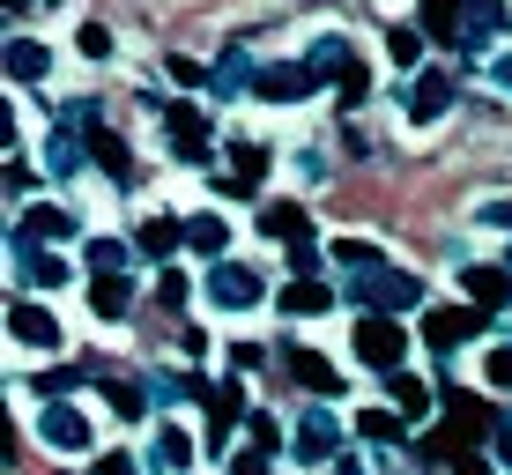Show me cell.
I'll use <instances>...</instances> for the list:
<instances>
[{"instance_id":"cell-27","label":"cell","mask_w":512,"mask_h":475,"mask_svg":"<svg viewBox=\"0 0 512 475\" xmlns=\"http://www.w3.org/2000/svg\"><path fill=\"white\" fill-rule=\"evenodd\" d=\"M253 67H245V52H223V60L216 67H208V90H216V97H238V90H253Z\"/></svg>"},{"instance_id":"cell-13","label":"cell","mask_w":512,"mask_h":475,"mask_svg":"<svg viewBox=\"0 0 512 475\" xmlns=\"http://www.w3.org/2000/svg\"><path fill=\"white\" fill-rule=\"evenodd\" d=\"M453 112V75H416L409 82V127H438Z\"/></svg>"},{"instance_id":"cell-7","label":"cell","mask_w":512,"mask_h":475,"mask_svg":"<svg viewBox=\"0 0 512 475\" xmlns=\"http://www.w3.org/2000/svg\"><path fill=\"white\" fill-rule=\"evenodd\" d=\"M349 305H364V312H416L423 283L409 268H372V275H349Z\"/></svg>"},{"instance_id":"cell-5","label":"cell","mask_w":512,"mask_h":475,"mask_svg":"<svg viewBox=\"0 0 512 475\" xmlns=\"http://www.w3.org/2000/svg\"><path fill=\"white\" fill-rule=\"evenodd\" d=\"M141 468L149 475H193L201 468V438H193L186 416H156L149 438H141Z\"/></svg>"},{"instance_id":"cell-11","label":"cell","mask_w":512,"mask_h":475,"mask_svg":"<svg viewBox=\"0 0 512 475\" xmlns=\"http://www.w3.org/2000/svg\"><path fill=\"white\" fill-rule=\"evenodd\" d=\"M505 23H512L505 0H461V45L468 52H490V45L505 38Z\"/></svg>"},{"instance_id":"cell-10","label":"cell","mask_w":512,"mask_h":475,"mask_svg":"<svg viewBox=\"0 0 512 475\" xmlns=\"http://www.w3.org/2000/svg\"><path fill=\"white\" fill-rule=\"evenodd\" d=\"M290 379L305 386V394H320V401H342V394H349L342 364H334V357H320V349H290Z\"/></svg>"},{"instance_id":"cell-39","label":"cell","mask_w":512,"mask_h":475,"mask_svg":"<svg viewBox=\"0 0 512 475\" xmlns=\"http://www.w3.org/2000/svg\"><path fill=\"white\" fill-rule=\"evenodd\" d=\"M490 82H498V90H512V52H498V60H490Z\"/></svg>"},{"instance_id":"cell-42","label":"cell","mask_w":512,"mask_h":475,"mask_svg":"<svg viewBox=\"0 0 512 475\" xmlns=\"http://www.w3.org/2000/svg\"><path fill=\"white\" fill-rule=\"evenodd\" d=\"M8 8H30V0H8Z\"/></svg>"},{"instance_id":"cell-34","label":"cell","mask_w":512,"mask_h":475,"mask_svg":"<svg viewBox=\"0 0 512 475\" xmlns=\"http://www.w3.org/2000/svg\"><path fill=\"white\" fill-rule=\"evenodd\" d=\"M156 297H164V312H186V297H193V283H186L179 268H164V275H156Z\"/></svg>"},{"instance_id":"cell-35","label":"cell","mask_w":512,"mask_h":475,"mask_svg":"<svg viewBox=\"0 0 512 475\" xmlns=\"http://www.w3.org/2000/svg\"><path fill=\"white\" fill-rule=\"evenodd\" d=\"M364 97H372V67L357 60V67H349V75H342V104H349V112H357Z\"/></svg>"},{"instance_id":"cell-38","label":"cell","mask_w":512,"mask_h":475,"mask_svg":"<svg viewBox=\"0 0 512 475\" xmlns=\"http://www.w3.org/2000/svg\"><path fill=\"white\" fill-rule=\"evenodd\" d=\"M171 82H179V90H193V82H201V60H186V52H171Z\"/></svg>"},{"instance_id":"cell-21","label":"cell","mask_w":512,"mask_h":475,"mask_svg":"<svg viewBox=\"0 0 512 475\" xmlns=\"http://www.w3.org/2000/svg\"><path fill=\"white\" fill-rule=\"evenodd\" d=\"M379 386H386V401H394V409L409 416V424H423V416H431V386H423L416 372H386Z\"/></svg>"},{"instance_id":"cell-4","label":"cell","mask_w":512,"mask_h":475,"mask_svg":"<svg viewBox=\"0 0 512 475\" xmlns=\"http://www.w3.org/2000/svg\"><path fill=\"white\" fill-rule=\"evenodd\" d=\"M349 357L372 379L401 372V364H409V327H401V312H364V320L349 327Z\"/></svg>"},{"instance_id":"cell-32","label":"cell","mask_w":512,"mask_h":475,"mask_svg":"<svg viewBox=\"0 0 512 475\" xmlns=\"http://www.w3.org/2000/svg\"><path fill=\"white\" fill-rule=\"evenodd\" d=\"M245 438H253L260 453H282V446H290V438H282V424H275L268 409H245Z\"/></svg>"},{"instance_id":"cell-2","label":"cell","mask_w":512,"mask_h":475,"mask_svg":"<svg viewBox=\"0 0 512 475\" xmlns=\"http://www.w3.org/2000/svg\"><path fill=\"white\" fill-rule=\"evenodd\" d=\"M201 305L216 312V320H253V312L275 305V297H268V275H260V268H245V260H208Z\"/></svg>"},{"instance_id":"cell-9","label":"cell","mask_w":512,"mask_h":475,"mask_svg":"<svg viewBox=\"0 0 512 475\" xmlns=\"http://www.w3.org/2000/svg\"><path fill=\"white\" fill-rule=\"evenodd\" d=\"M253 90L268 104H305L312 90H320V67H312V60H275V67H260Z\"/></svg>"},{"instance_id":"cell-12","label":"cell","mask_w":512,"mask_h":475,"mask_svg":"<svg viewBox=\"0 0 512 475\" xmlns=\"http://www.w3.org/2000/svg\"><path fill=\"white\" fill-rule=\"evenodd\" d=\"M15 238H30V245H67V238H82V231H75V216H67V208L23 201V216H15Z\"/></svg>"},{"instance_id":"cell-16","label":"cell","mask_w":512,"mask_h":475,"mask_svg":"<svg viewBox=\"0 0 512 475\" xmlns=\"http://www.w3.org/2000/svg\"><path fill=\"white\" fill-rule=\"evenodd\" d=\"M186 245V223H171V216H141V231H134V253L141 260H171Z\"/></svg>"},{"instance_id":"cell-22","label":"cell","mask_w":512,"mask_h":475,"mask_svg":"<svg viewBox=\"0 0 512 475\" xmlns=\"http://www.w3.org/2000/svg\"><path fill=\"white\" fill-rule=\"evenodd\" d=\"M357 438L364 446H401V438H409V416L401 409H357Z\"/></svg>"},{"instance_id":"cell-23","label":"cell","mask_w":512,"mask_h":475,"mask_svg":"<svg viewBox=\"0 0 512 475\" xmlns=\"http://www.w3.org/2000/svg\"><path fill=\"white\" fill-rule=\"evenodd\" d=\"M45 67H52V52L38 38H8V82H45Z\"/></svg>"},{"instance_id":"cell-33","label":"cell","mask_w":512,"mask_h":475,"mask_svg":"<svg viewBox=\"0 0 512 475\" xmlns=\"http://www.w3.org/2000/svg\"><path fill=\"white\" fill-rule=\"evenodd\" d=\"M475 223H483V231H505V238H512V193H490V201L475 208Z\"/></svg>"},{"instance_id":"cell-17","label":"cell","mask_w":512,"mask_h":475,"mask_svg":"<svg viewBox=\"0 0 512 475\" xmlns=\"http://www.w3.org/2000/svg\"><path fill=\"white\" fill-rule=\"evenodd\" d=\"M90 312L104 327H119L134 312V283H127V275H97V283H90Z\"/></svg>"},{"instance_id":"cell-8","label":"cell","mask_w":512,"mask_h":475,"mask_svg":"<svg viewBox=\"0 0 512 475\" xmlns=\"http://www.w3.org/2000/svg\"><path fill=\"white\" fill-rule=\"evenodd\" d=\"M475 334H483V312H475V305H431V312H423V342H431V357L475 342Z\"/></svg>"},{"instance_id":"cell-30","label":"cell","mask_w":512,"mask_h":475,"mask_svg":"<svg viewBox=\"0 0 512 475\" xmlns=\"http://www.w3.org/2000/svg\"><path fill=\"white\" fill-rule=\"evenodd\" d=\"M386 60H394V67H416V60H423V30H416V23H394V30H386Z\"/></svg>"},{"instance_id":"cell-19","label":"cell","mask_w":512,"mask_h":475,"mask_svg":"<svg viewBox=\"0 0 512 475\" xmlns=\"http://www.w3.org/2000/svg\"><path fill=\"white\" fill-rule=\"evenodd\" d=\"M305 60H312V67H320V75H334V82H342V75H349V67H357V45H349V38H342V30H320V38H312V45H305Z\"/></svg>"},{"instance_id":"cell-14","label":"cell","mask_w":512,"mask_h":475,"mask_svg":"<svg viewBox=\"0 0 512 475\" xmlns=\"http://www.w3.org/2000/svg\"><path fill=\"white\" fill-rule=\"evenodd\" d=\"M216 149V127H208L193 104H171V156H186V164H201V156Z\"/></svg>"},{"instance_id":"cell-29","label":"cell","mask_w":512,"mask_h":475,"mask_svg":"<svg viewBox=\"0 0 512 475\" xmlns=\"http://www.w3.org/2000/svg\"><path fill=\"white\" fill-rule=\"evenodd\" d=\"M127 253H134L127 238H90V245H82V260H90L97 275H127Z\"/></svg>"},{"instance_id":"cell-18","label":"cell","mask_w":512,"mask_h":475,"mask_svg":"<svg viewBox=\"0 0 512 475\" xmlns=\"http://www.w3.org/2000/svg\"><path fill=\"white\" fill-rule=\"evenodd\" d=\"M275 305H282V312H290V320H327V305H334V290H327V283H312V275H297V283H290V290H282V297H275Z\"/></svg>"},{"instance_id":"cell-31","label":"cell","mask_w":512,"mask_h":475,"mask_svg":"<svg viewBox=\"0 0 512 475\" xmlns=\"http://www.w3.org/2000/svg\"><path fill=\"white\" fill-rule=\"evenodd\" d=\"M45 164H52V179H75V171H82V142H75V127H67V134H52Z\"/></svg>"},{"instance_id":"cell-28","label":"cell","mask_w":512,"mask_h":475,"mask_svg":"<svg viewBox=\"0 0 512 475\" xmlns=\"http://www.w3.org/2000/svg\"><path fill=\"white\" fill-rule=\"evenodd\" d=\"M475 379H483L490 394H512V342H490L483 357H475Z\"/></svg>"},{"instance_id":"cell-26","label":"cell","mask_w":512,"mask_h":475,"mask_svg":"<svg viewBox=\"0 0 512 475\" xmlns=\"http://www.w3.org/2000/svg\"><path fill=\"white\" fill-rule=\"evenodd\" d=\"M260 231H268V238H290V245L312 238V231H305V208H297V201H268V208H260Z\"/></svg>"},{"instance_id":"cell-37","label":"cell","mask_w":512,"mask_h":475,"mask_svg":"<svg viewBox=\"0 0 512 475\" xmlns=\"http://www.w3.org/2000/svg\"><path fill=\"white\" fill-rule=\"evenodd\" d=\"M97 475H149L141 453H97Z\"/></svg>"},{"instance_id":"cell-25","label":"cell","mask_w":512,"mask_h":475,"mask_svg":"<svg viewBox=\"0 0 512 475\" xmlns=\"http://www.w3.org/2000/svg\"><path fill=\"white\" fill-rule=\"evenodd\" d=\"M327 253H334V268H342V275H372V268H386V253H379L372 238H334Z\"/></svg>"},{"instance_id":"cell-36","label":"cell","mask_w":512,"mask_h":475,"mask_svg":"<svg viewBox=\"0 0 512 475\" xmlns=\"http://www.w3.org/2000/svg\"><path fill=\"white\" fill-rule=\"evenodd\" d=\"M75 45L90 52V60H104V52H112V30H104V23H82V30H75Z\"/></svg>"},{"instance_id":"cell-6","label":"cell","mask_w":512,"mask_h":475,"mask_svg":"<svg viewBox=\"0 0 512 475\" xmlns=\"http://www.w3.org/2000/svg\"><path fill=\"white\" fill-rule=\"evenodd\" d=\"M8 342L23 349V357H60V349H67V327L52 320L45 297H23V290H15V297H8Z\"/></svg>"},{"instance_id":"cell-20","label":"cell","mask_w":512,"mask_h":475,"mask_svg":"<svg viewBox=\"0 0 512 475\" xmlns=\"http://www.w3.org/2000/svg\"><path fill=\"white\" fill-rule=\"evenodd\" d=\"M82 134H90V156H97V171H104V179H119V186H127V179H134V156H127V142H119L112 127H82Z\"/></svg>"},{"instance_id":"cell-40","label":"cell","mask_w":512,"mask_h":475,"mask_svg":"<svg viewBox=\"0 0 512 475\" xmlns=\"http://www.w3.org/2000/svg\"><path fill=\"white\" fill-rule=\"evenodd\" d=\"M453 475H498V461H483V453H468V461L453 468Z\"/></svg>"},{"instance_id":"cell-3","label":"cell","mask_w":512,"mask_h":475,"mask_svg":"<svg viewBox=\"0 0 512 475\" xmlns=\"http://www.w3.org/2000/svg\"><path fill=\"white\" fill-rule=\"evenodd\" d=\"M349 416L334 409V401H312V409H297V424H290V461L297 468H334L342 461V446H349Z\"/></svg>"},{"instance_id":"cell-15","label":"cell","mask_w":512,"mask_h":475,"mask_svg":"<svg viewBox=\"0 0 512 475\" xmlns=\"http://www.w3.org/2000/svg\"><path fill=\"white\" fill-rule=\"evenodd\" d=\"M231 216H216V208H201V216H186V245H193V253H201V260H231Z\"/></svg>"},{"instance_id":"cell-1","label":"cell","mask_w":512,"mask_h":475,"mask_svg":"<svg viewBox=\"0 0 512 475\" xmlns=\"http://www.w3.org/2000/svg\"><path fill=\"white\" fill-rule=\"evenodd\" d=\"M30 438H38L52 461H90V453H97V409L60 394V401H45V409L30 416Z\"/></svg>"},{"instance_id":"cell-24","label":"cell","mask_w":512,"mask_h":475,"mask_svg":"<svg viewBox=\"0 0 512 475\" xmlns=\"http://www.w3.org/2000/svg\"><path fill=\"white\" fill-rule=\"evenodd\" d=\"M461 290L475 297V305H512V275H498V268H461Z\"/></svg>"},{"instance_id":"cell-41","label":"cell","mask_w":512,"mask_h":475,"mask_svg":"<svg viewBox=\"0 0 512 475\" xmlns=\"http://www.w3.org/2000/svg\"><path fill=\"white\" fill-rule=\"evenodd\" d=\"M334 475H364V461H357V453H342V461H334Z\"/></svg>"}]
</instances>
